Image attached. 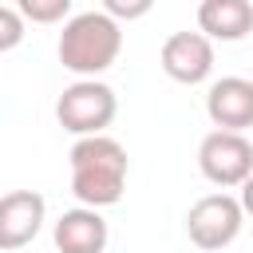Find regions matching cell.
Listing matches in <instances>:
<instances>
[{
  "mask_svg": "<svg viewBox=\"0 0 253 253\" xmlns=\"http://www.w3.org/2000/svg\"><path fill=\"white\" fill-rule=\"evenodd\" d=\"M67 166H71V194L79 198V206L87 210H107L123 202L126 190V146L111 134H95V138H75L67 150Z\"/></svg>",
  "mask_w": 253,
  "mask_h": 253,
  "instance_id": "6da1fadb",
  "label": "cell"
},
{
  "mask_svg": "<svg viewBox=\"0 0 253 253\" xmlns=\"http://www.w3.org/2000/svg\"><path fill=\"white\" fill-rule=\"evenodd\" d=\"M158 63L174 83L198 87V83H206L213 75V43L202 32H174V36L162 40Z\"/></svg>",
  "mask_w": 253,
  "mask_h": 253,
  "instance_id": "52a82bcc",
  "label": "cell"
},
{
  "mask_svg": "<svg viewBox=\"0 0 253 253\" xmlns=\"http://www.w3.org/2000/svg\"><path fill=\"white\" fill-rule=\"evenodd\" d=\"M198 32L213 43H237L253 32V4L249 0H202L198 4Z\"/></svg>",
  "mask_w": 253,
  "mask_h": 253,
  "instance_id": "30bf717a",
  "label": "cell"
},
{
  "mask_svg": "<svg viewBox=\"0 0 253 253\" xmlns=\"http://www.w3.org/2000/svg\"><path fill=\"white\" fill-rule=\"evenodd\" d=\"M103 12H107L115 24H123V20L146 16V12H150V0H103Z\"/></svg>",
  "mask_w": 253,
  "mask_h": 253,
  "instance_id": "4fadbf2b",
  "label": "cell"
},
{
  "mask_svg": "<svg viewBox=\"0 0 253 253\" xmlns=\"http://www.w3.org/2000/svg\"><path fill=\"white\" fill-rule=\"evenodd\" d=\"M24 24H67L75 12H71V0H20L16 4Z\"/></svg>",
  "mask_w": 253,
  "mask_h": 253,
  "instance_id": "8fae6325",
  "label": "cell"
},
{
  "mask_svg": "<svg viewBox=\"0 0 253 253\" xmlns=\"http://www.w3.org/2000/svg\"><path fill=\"white\" fill-rule=\"evenodd\" d=\"M51 237H55L59 253H103L111 241V229H107V217L99 210L75 206V210H63L55 217Z\"/></svg>",
  "mask_w": 253,
  "mask_h": 253,
  "instance_id": "9c48e42d",
  "label": "cell"
},
{
  "mask_svg": "<svg viewBox=\"0 0 253 253\" xmlns=\"http://www.w3.org/2000/svg\"><path fill=\"white\" fill-rule=\"evenodd\" d=\"M241 225H245L241 202H237V194H225V190L206 194L186 210V237L206 253H217V249L233 245Z\"/></svg>",
  "mask_w": 253,
  "mask_h": 253,
  "instance_id": "277c9868",
  "label": "cell"
},
{
  "mask_svg": "<svg viewBox=\"0 0 253 253\" xmlns=\"http://www.w3.org/2000/svg\"><path fill=\"white\" fill-rule=\"evenodd\" d=\"M47 221V202L40 190H12L0 194V253H20L40 237Z\"/></svg>",
  "mask_w": 253,
  "mask_h": 253,
  "instance_id": "8992f818",
  "label": "cell"
},
{
  "mask_svg": "<svg viewBox=\"0 0 253 253\" xmlns=\"http://www.w3.org/2000/svg\"><path fill=\"white\" fill-rule=\"evenodd\" d=\"M198 170L206 174V182H213L221 190H237L253 174V142L245 134L210 130L198 142Z\"/></svg>",
  "mask_w": 253,
  "mask_h": 253,
  "instance_id": "5b68a950",
  "label": "cell"
},
{
  "mask_svg": "<svg viewBox=\"0 0 253 253\" xmlns=\"http://www.w3.org/2000/svg\"><path fill=\"white\" fill-rule=\"evenodd\" d=\"M206 115L213 130L245 134L253 126V79L245 75H221L206 91Z\"/></svg>",
  "mask_w": 253,
  "mask_h": 253,
  "instance_id": "ba28073f",
  "label": "cell"
},
{
  "mask_svg": "<svg viewBox=\"0 0 253 253\" xmlns=\"http://www.w3.org/2000/svg\"><path fill=\"white\" fill-rule=\"evenodd\" d=\"M24 32H28V24H24L20 8L16 4H0V55L12 51V47H20L24 43Z\"/></svg>",
  "mask_w": 253,
  "mask_h": 253,
  "instance_id": "7c38bea8",
  "label": "cell"
},
{
  "mask_svg": "<svg viewBox=\"0 0 253 253\" xmlns=\"http://www.w3.org/2000/svg\"><path fill=\"white\" fill-rule=\"evenodd\" d=\"M237 202H241V213H245V217H253V174L237 186Z\"/></svg>",
  "mask_w": 253,
  "mask_h": 253,
  "instance_id": "5bb4252c",
  "label": "cell"
},
{
  "mask_svg": "<svg viewBox=\"0 0 253 253\" xmlns=\"http://www.w3.org/2000/svg\"><path fill=\"white\" fill-rule=\"evenodd\" d=\"M55 51L75 79H99L123 51V24H115L103 8L75 12L59 32Z\"/></svg>",
  "mask_w": 253,
  "mask_h": 253,
  "instance_id": "7a4b0ae2",
  "label": "cell"
},
{
  "mask_svg": "<svg viewBox=\"0 0 253 253\" xmlns=\"http://www.w3.org/2000/svg\"><path fill=\"white\" fill-rule=\"evenodd\" d=\"M115 115H119V95L103 79H75L55 99V119L75 138L107 134V126L115 123Z\"/></svg>",
  "mask_w": 253,
  "mask_h": 253,
  "instance_id": "3957f363",
  "label": "cell"
}]
</instances>
